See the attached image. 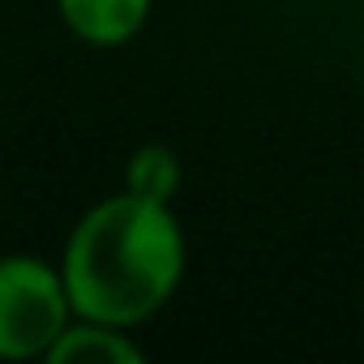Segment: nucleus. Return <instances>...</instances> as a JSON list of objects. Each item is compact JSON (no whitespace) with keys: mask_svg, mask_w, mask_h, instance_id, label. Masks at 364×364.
I'll return each mask as SVG.
<instances>
[{"mask_svg":"<svg viewBox=\"0 0 364 364\" xmlns=\"http://www.w3.org/2000/svg\"><path fill=\"white\" fill-rule=\"evenodd\" d=\"M124 189L137 193V198H150V202H167L171 206V198L180 189V159H176V150L171 146H159V141L133 150V159L124 167Z\"/></svg>","mask_w":364,"mask_h":364,"instance_id":"39448f33","label":"nucleus"},{"mask_svg":"<svg viewBox=\"0 0 364 364\" xmlns=\"http://www.w3.org/2000/svg\"><path fill=\"white\" fill-rule=\"evenodd\" d=\"M73 360H90V364H141V347L120 326L73 317L69 330L52 343L48 364H73Z\"/></svg>","mask_w":364,"mask_h":364,"instance_id":"20e7f679","label":"nucleus"},{"mask_svg":"<svg viewBox=\"0 0 364 364\" xmlns=\"http://www.w3.org/2000/svg\"><path fill=\"white\" fill-rule=\"evenodd\" d=\"M56 5H60L65 26L77 39L95 48H116V43H129L146 26L154 0H56Z\"/></svg>","mask_w":364,"mask_h":364,"instance_id":"7ed1b4c3","label":"nucleus"},{"mask_svg":"<svg viewBox=\"0 0 364 364\" xmlns=\"http://www.w3.org/2000/svg\"><path fill=\"white\" fill-rule=\"evenodd\" d=\"M73 317L60 266L31 253L0 257V360H48Z\"/></svg>","mask_w":364,"mask_h":364,"instance_id":"f03ea898","label":"nucleus"},{"mask_svg":"<svg viewBox=\"0 0 364 364\" xmlns=\"http://www.w3.org/2000/svg\"><path fill=\"white\" fill-rule=\"evenodd\" d=\"M60 274L77 317L133 330L185 279V232L167 202L112 193L69 232Z\"/></svg>","mask_w":364,"mask_h":364,"instance_id":"f257e3e1","label":"nucleus"}]
</instances>
